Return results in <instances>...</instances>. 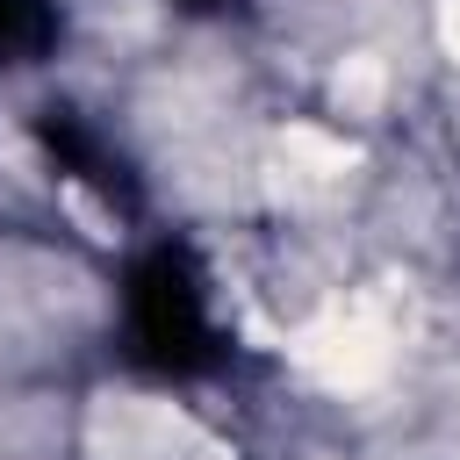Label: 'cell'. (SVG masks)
I'll list each match as a JSON object with an SVG mask.
<instances>
[{"label": "cell", "mask_w": 460, "mask_h": 460, "mask_svg": "<svg viewBox=\"0 0 460 460\" xmlns=\"http://www.w3.org/2000/svg\"><path fill=\"white\" fill-rule=\"evenodd\" d=\"M129 345L158 374H208L223 359L208 288L180 244H158L129 266Z\"/></svg>", "instance_id": "cell-1"}, {"label": "cell", "mask_w": 460, "mask_h": 460, "mask_svg": "<svg viewBox=\"0 0 460 460\" xmlns=\"http://www.w3.org/2000/svg\"><path fill=\"white\" fill-rule=\"evenodd\" d=\"M36 144L50 151V165H58V172H72V180L101 187L108 201H129V172H122V158H108V151H101V137H93L72 108H43V115H36Z\"/></svg>", "instance_id": "cell-2"}, {"label": "cell", "mask_w": 460, "mask_h": 460, "mask_svg": "<svg viewBox=\"0 0 460 460\" xmlns=\"http://www.w3.org/2000/svg\"><path fill=\"white\" fill-rule=\"evenodd\" d=\"M58 36V14L50 0H0V58L22 65V58H43Z\"/></svg>", "instance_id": "cell-3"}, {"label": "cell", "mask_w": 460, "mask_h": 460, "mask_svg": "<svg viewBox=\"0 0 460 460\" xmlns=\"http://www.w3.org/2000/svg\"><path fill=\"white\" fill-rule=\"evenodd\" d=\"M201 7H208V0H201Z\"/></svg>", "instance_id": "cell-4"}]
</instances>
